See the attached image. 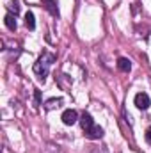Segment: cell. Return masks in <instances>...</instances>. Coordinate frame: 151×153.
I'll list each match as a JSON object with an SVG mask.
<instances>
[{
	"mask_svg": "<svg viewBox=\"0 0 151 153\" xmlns=\"http://www.w3.org/2000/svg\"><path fill=\"white\" fill-rule=\"evenodd\" d=\"M117 68H119L121 71L128 73V71L132 70V62H130V59H126V57H119V59H117Z\"/></svg>",
	"mask_w": 151,
	"mask_h": 153,
	"instance_id": "7",
	"label": "cell"
},
{
	"mask_svg": "<svg viewBox=\"0 0 151 153\" xmlns=\"http://www.w3.org/2000/svg\"><path fill=\"white\" fill-rule=\"evenodd\" d=\"M5 7H7V11H9V13H13L14 16H18V14H20V2H18V0H9Z\"/></svg>",
	"mask_w": 151,
	"mask_h": 153,
	"instance_id": "9",
	"label": "cell"
},
{
	"mask_svg": "<svg viewBox=\"0 0 151 153\" xmlns=\"http://www.w3.org/2000/svg\"><path fill=\"white\" fill-rule=\"evenodd\" d=\"M150 84H151V80H150Z\"/></svg>",
	"mask_w": 151,
	"mask_h": 153,
	"instance_id": "13",
	"label": "cell"
},
{
	"mask_svg": "<svg viewBox=\"0 0 151 153\" xmlns=\"http://www.w3.org/2000/svg\"><path fill=\"white\" fill-rule=\"evenodd\" d=\"M34 98H36V105H41V91L39 89L34 91Z\"/></svg>",
	"mask_w": 151,
	"mask_h": 153,
	"instance_id": "11",
	"label": "cell"
},
{
	"mask_svg": "<svg viewBox=\"0 0 151 153\" xmlns=\"http://www.w3.org/2000/svg\"><path fill=\"white\" fill-rule=\"evenodd\" d=\"M61 103H62V100H61V98H52V100H48V102L44 103V109H46V111H52V109L61 107Z\"/></svg>",
	"mask_w": 151,
	"mask_h": 153,
	"instance_id": "10",
	"label": "cell"
},
{
	"mask_svg": "<svg viewBox=\"0 0 151 153\" xmlns=\"http://www.w3.org/2000/svg\"><path fill=\"white\" fill-rule=\"evenodd\" d=\"M80 126H82V130H84V135L87 137V139H91V141H96V139H101L103 137V128L100 126V125H96L94 123V119H93V116L89 114V112H84V114L80 116Z\"/></svg>",
	"mask_w": 151,
	"mask_h": 153,
	"instance_id": "1",
	"label": "cell"
},
{
	"mask_svg": "<svg viewBox=\"0 0 151 153\" xmlns=\"http://www.w3.org/2000/svg\"><path fill=\"white\" fill-rule=\"evenodd\" d=\"M133 102H135V107L141 109V111L150 109V105H151V100H150V96H148L146 93H137L135 98H133Z\"/></svg>",
	"mask_w": 151,
	"mask_h": 153,
	"instance_id": "3",
	"label": "cell"
},
{
	"mask_svg": "<svg viewBox=\"0 0 151 153\" xmlns=\"http://www.w3.org/2000/svg\"><path fill=\"white\" fill-rule=\"evenodd\" d=\"M55 59H57L55 53L43 52V53L39 55V59L34 62V73L38 75V78L41 80V82L46 80V76H48V73H50V68H52V64L55 62Z\"/></svg>",
	"mask_w": 151,
	"mask_h": 153,
	"instance_id": "2",
	"label": "cell"
},
{
	"mask_svg": "<svg viewBox=\"0 0 151 153\" xmlns=\"http://www.w3.org/2000/svg\"><path fill=\"white\" fill-rule=\"evenodd\" d=\"M144 137H146V143H148V144H151V128H148V130H146Z\"/></svg>",
	"mask_w": 151,
	"mask_h": 153,
	"instance_id": "12",
	"label": "cell"
},
{
	"mask_svg": "<svg viewBox=\"0 0 151 153\" xmlns=\"http://www.w3.org/2000/svg\"><path fill=\"white\" fill-rule=\"evenodd\" d=\"M4 23H5V27H7L9 30H13V32H14V30H16V27H18V25H16V16H14L13 13H7V14H5Z\"/></svg>",
	"mask_w": 151,
	"mask_h": 153,
	"instance_id": "6",
	"label": "cell"
},
{
	"mask_svg": "<svg viewBox=\"0 0 151 153\" xmlns=\"http://www.w3.org/2000/svg\"><path fill=\"white\" fill-rule=\"evenodd\" d=\"M61 119H62V123L66 126H71V125H75L76 121H78V114H76V111H73V109H68V111L62 112Z\"/></svg>",
	"mask_w": 151,
	"mask_h": 153,
	"instance_id": "4",
	"label": "cell"
},
{
	"mask_svg": "<svg viewBox=\"0 0 151 153\" xmlns=\"http://www.w3.org/2000/svg\"><path fill=\"white\" fill-rule=\"evenodd\" d=\"M25 25L29 30H34L36 29V18H34V13L32 11H27L25 13Z\"/></svg>",
	"mask_w": 151,
	"mask_h": 153,
	"instance_id": "8",
	"label": "cell"
},
{
	"mask_svg": "<svg viewBox=\"0 0 151 153\" xmlns=\"http://www.w3.org/2000/svg\"><path fill=\"white\" fill-rule=\"evenodd\" d=\"M43 2V5H44V9L52 14V16H55V18H59V7H57V0H41Z\"/></svg>",
	"mask_w": 151,
	"mask_h": 153,
	"instance_id": "5",
	"label": "cell"
}]
</instances>
